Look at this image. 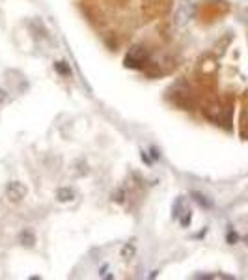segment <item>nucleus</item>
I'll return each instance as SVG.
<instances>
[{
	"mask_svg": "<svg viewBox=\"0 0 248 280\" xmlns=\"http://www.w3.org/2000/svg\"><path fill=\"white\" fill-rule=\"evenodd\" d=\"M22 245L32 247V245H34V236H32V234H28V232H24V234H22Z\"/></svg>",
	"mask_w": 248,
	"mask_h": 280,
	"instance_id": "5",
	"label": "nucleus"
},
{
	"mask_svg": "<svg viewBox=\"0 0 248 280\" xmlns=\"http://www.w3.org/2000/svg\"><path fill=\"white\" fill-rule=\"evenodd\" d=\"M4 94H6V92H2V90H0V101H2V99H6V96H4Z\"/></svg>",
	"mask_w": 248,
	"mask_h": 280,
	"instance_id": "6",
	"label": "nucleus"
},
{
	"mask_svg": "<svg viewBox=\"0 0 248 280\" xmlns=\"http://www.w3.org/2000/svg\"><path fill=\"white\" fill-rule=\"evenodd\" d=\"M144 60H146V52L142 51V47H134V49L129 52V56L125 58V64L129 67H140Z\"/></svg>",
	"mask_w": 248,
	"mask_h": 280,
	"instance_id": "1",
	"label": "nucleus"
},
{
	"mask_svg": "<svg viewBox=\"0 0 248 280\" xmlns=\"http://www.w3.org/2000/svg\"><path fill=\"white\" fill-rule=\"evenodd\" d=\"M185 7L187 6H181L179 7V9H177V13H175V24H177V26H183V24H185V22L189 21V11H185Z\"/></svg>",
	"mask_w": 248,
	"mask_h": 280,
	"instance_id": "3",
	"label": "nucleus"
},
{
	"mask_svg": "<svg viewBox=\"0 0 248 280\" xmlns=\"http://www.w3.org/2000/svg\"><path fill=\"white\" fill-rule=\"evenodd\" d=\"M56 196H58L60 200H62V202H67V200H73V192L69 191V189H60L58 192H56Z\"/></svg>",
	"mask_w": 248,
	"mask_h": 280,
	"instance_id": "4",
	"label": "nucleus"
},
{
	"mask_svg": "<svg viewBox=\"0 0 248 280\" xmlns=\"http://www.w3.org/2000/svg\"><path fill=\"white\" fill-rule=\"evenodd\" d=\"M7 198L11 200V202H21L22 198H24V194H26V187L22 183H9V187H7Z\"/></svg>",
	"mask_w": 248,
	"mask_h": 280,
	"instance_id": "2",
	"label": "nucleus"
}]
</instances>
